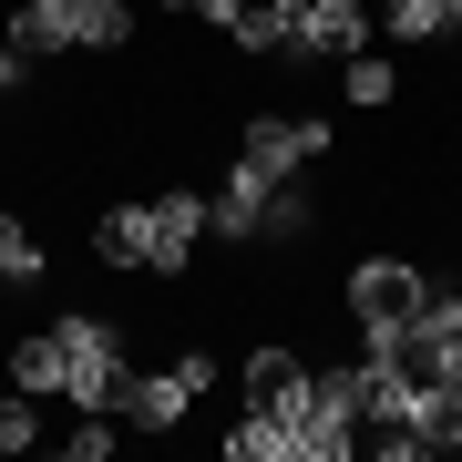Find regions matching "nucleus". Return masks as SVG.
I'll return each mask as SVG.
<instances>
[{"label":"nucleus","instance_id":"obj_2","mask_svg":"<svg viewBox=\"0 0 462 462\" xmlns=\"http://www.w3.org/2000/svg\"><path fill=\"white\" fill-rule=\"evenodd\" d=\"M51 339H62V391H72V411H114L124 380H134V370H124V329L72 309V319H51Z\"/></svg>","mask_w":462,"mask_h":462},{"label":"nucleus","instance_id":"obj_13","mask_svg":"<svg viewBox=\"0 0 462 462\" xmlns=\"http://www.w3.org/2000/svg\"><path fill=\"white\" fill-rule=\"evenodd\" d=\"M288 21H298V0H236L226 42L236 51H288Z\"/></svg>","mask_w":462,"mask_h":462},{"label":"nucleus","instance_id":"obj_19","mask_svg":"<svg viewBox=\"0 0 462 462\" xmlns=\"http://www.w3.org/2000/svg\"><path fill=\"white\" fill-rule=\"evenodd\" d=\"M42 442V411H32V391H0V452H32Z\"/></svg>","mask_w":462,"mask_h":462},{"label":"nucleus","instance_id":"obj_12","mask_svg":"<svg viewBox=\"0 0 462 462\" xmlns=\"http://www.w3.org/2000/svg\"><path fill=\"white\" fill-rule=\"evenodd\" d=\"M226 462H288V411H267V401H247L226 431Z\"/></svg>","mask_w":462,"mask_h":462},{"label":"nucleus","instance_id":"obj_10","mask_svg":"<svg viewBox=\"0 0 462 462\" xmlns=\"http://www.w3.org/2000/svg\"><path fill=\"white\" fill-rule=\"evenodd\" d=\"M93 257L124 267V278H144V206H103L93 216Z\"/></svg>","mask_w":462,"mask_h":462},{"label":"nucleus","instance_id":"obj_14","mask_svg":"<svg viewBox=\"0 0 462 462\" xmlns=\"http://www.w3.org/2000/svg\"><path fill=\"white\" fill-rule=\"evenodd\" d=\"M309 226H319V196H309V185H298V175H278V196H267L257 236H267V247H298V236H309Z\"/></svg>","mask_w":462,"mask_h":462},{"label":"nucleus","instance_id":"obj_15","mask_svg":"<svg viewBox=\"0 0 462 462\" xmlns=\"http://www.w3.org/2000/svg\"><path fill=\"white\" fill-rule=\"evenodd\" d=\"M42 278H51V267H42V236L0 206V288H42Z\"/></svg>","mask_w":462,"mask_h":462},{"label":"nucleus","instance_id":"obj_22","mask_svg":"<svg viewBox=\"0 0 462 462\" xmlns=\"http://www.w3.org/2000/svg\"><path fill=\"white\" fill-rule=\"evenodd\" d=\"M196 21H206V32H226V21H236V0H196Z\"/></svg>","mask_w":462,"mask_h":462},{"label":"nucleus","instance_id":"obj_21","mask_svg":"<svg viewBox=\"0 0 462 462\" xmlns=\"http://www.w3.org/2000/svg\"><path fill=\"white\" fill-rule=\"evenodd\" d=\"M21 72H32V62H21V51H11V42H0V103H11V93H21Z\"/></svg>","mask_w":462,"mask_h":462},{"label":"nucleus","instance_id":"obj_3","mask_svg":"<svg viewBox=\"0 0 462 462\" xmlns=\"http://www.w3.org/2000/svg\"><path fill=\"white\" fill-rule=\"evenodd\" d=\"M206 391H216V349H185L175 370H134V380H124L114 421H134V431H175Z\"/></svg>","mask_w":462,"mask_h":462},{"label":"nucleus","instance_id":"obj_20","mask_svg":"<svg viewBox=\"0 0 462 462\" xmlns=\"http://www.w3.org/2000/svg\"><path fill=\"white\" fill-rule=\"evenodd\" d=\"M114 442H124V431H114V411H83V421L62 431V452H72V462H103Z\"/></svg>","mask_w":462,"mask_h":462},{"label":"nucleus","instance_id":"obj_11","mask_svg":"<svg viewBox=\"0 0 462 462\" xmlns=\"http://www.w3.org/2000/svg\"><path fill=\"white\" fill-rule=\"evenodd\" d=\"M0 380H11V391H62V339L51 329H32V339H11V360H0Z\"/></svg>","mask_w":462,"mask_h":462},{"label":"nucleus","instance_id":"obj_8","mask_svg":"<svg viewBox=\"0 0 462 462\" xmlns=\"http://www.w3.org/2000/svg\"><path fill=\"white\" fill-rule=\"evenodd\" d=\"M0 42H11L21 62H51V51H72V0H21V11H0Z\"/></svg>","mask_w":462,"mask_h":462},{"label":"nucleus","instance_id":"obj_9","mask_svg":"<svg viewBox=\"0 0 462 462\" xmlns=\"http://www.w3.org/2000/svg\"><path fill=\"white\" fill-rule=\"evenodd\" d=\"M298 391H309V370H298V349H247V401H267V411H298Z\"/></svg>","mask_w":462,"mask_h":462},{"label":"nucleus","instance_id":"obj_23","mask_svg":"<svg viewBox=\"0 0 462 462\" xmlns=\"http://www.w3.org/2000/svg\"><path fill=\"white\" fill-rule=\"evenodd\" d=\"M154 11H165V21H175V11H196V0H154Z\"/></svg>","mask_w":462,"mask_h":462},{"label":"nucleus","instance_id":"obj_17","mask_svg":"<svg viewBox=\"0 0 462 462\" xmlns=\"http://www.w3.org/2000/svg\"><path fill=\"white\" fill-rule=\"evenodd\" d=\"M380 32H391V42H442V32H452V0H391Z\"/></svg>","mask_w":462,"mask_h":462},{"label":"nucleus","instance_id":"obj_16","mask_svg":"<svg viewBox=\"0 0 462 462\" xmlns=\"http://www.w3.org/2000/svg\"><path fill=\"white\" fill-rule=\"evenodd\" d=\"M72 42H83V51H124L134 42V11H124V0H72Z\"/></svg>","mask_w":462,"mask_h":462},{"label":"nucleus","instance_id":"obj_25","mask_svg":"<svg viewBox=\"0 0 462 462\" xmlns=\"http://www.w3.org/2000/svg\"><path fill=\"white\" fill-rule=\"evenodd\" d=\"M0 134H11V124H0Z\"/></svg>","mask_w":462,"mask_h":462},{"label":"nucleus","instance_id":"obj_5","mask_svg":"<svg viewBox=\"0 0 462 462\" xmlns=\"http://www.w3.org/2000/svg\"><path fill=\"white\" fill-rule=\"evenodd\" d=\"M196 247H206V196H196V185L144 196V278H185Z\"/></svg>","mask_w":462,"mask_h":462},{"label":"nucleus","instance_id":"obj_1","mask_svg":"<svg viewBox=\"0 0 462 462\" xmlns=\"http://www.w3.org/2000/svg\"><path fill=\"white\" fill-rule=\"evenodd\" d=\"M421 288H431V267H411V257H360V267H349L339 309H349V329H360V349H391L401 329H411Z\"/></svg>","mask_w":462,"mask_h":462},{"label":"nucleus","instance_id":"obj_6","mask_svg":"<svg viewBox=\"0 0 462 462\" xmlns=\"http://www.w3.org/2000/svg\"><path fill=\"white\" fill-rule=\"evenodd\" d=\"M349 51H370V11L360 0H298L288 62H349Z\"/></svg>","mask_w":462,"mask_h":462},{"label":"nucleus","instance_id":"obj_7","mask_svg":"<svg viewBox=\"0 0 462 462\" xmlns=\"http://www.w3.org/2000/svg\"><path fill=\"white\" fill-rule=\"evenodd\" d=\"M267 196H278V175L236 154V165H226V185L206 196V236H226V247H247V236H257V216H267Z\"/></svg>","mask_w":462,"mask_h":462},{"label":"nucleus","instance_id":"obj_24","mask_svg":"<svg viewBox=\"0 0 462 462\" xmlns=\"http://www.w3.org/2000/svg\"><path fill=\"white\" fill-rule=\"evenodd\" d=\"M452 21H462V0H452Z\"/></svg>","mask_w":462,"mask_h":462},{"label":"nucleus","instance_id":"obj_4","mask_svg":"<svg viewBox=\"0 0 462 462\" xmlns=\"http://www.w3.org/2000/svg\"><path fill=\"white\" fill-rule=\"evenodd\" d=\"M236 154L267 175H309V165H329V114H247Z\"/></svg>","mask_w":462,"mask_h":462},{"label":"nucleus","instance_id":"obj_18","mask_svg":"<svg viewBox=\"0 0 462 462\" xmlns=\"http://www.w3.org/2000/svg\"><path fill=\"white\" fill-rule=\"evenodd\" d=\"M349 103H360V114H380V103H401V72L380 62V51H349Z\"/></svg>","mask_w":462,"mask_h":462}]
</instances>
